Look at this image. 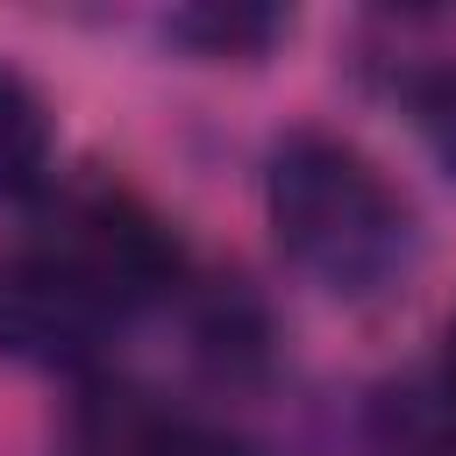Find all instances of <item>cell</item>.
<instances>
[{
	"instance_id": "obj_1",
	"label": "cell",
	"mask_w": 456,
	"mask_h": 456,
	"mask_svg": "<svg viewBox=\"0 0 456 456\" xmlns=\"http://www.w3.org/2000/svg\"><path fill=\"white\" fill-rule=\"evenodd\" d=\"M264 207L278 249L335 299H385L406 285L420 256L413 207L385 185V171L335 135H285L264 171Z\"/></svg>"
},
{
	"instance_id": "obj_4",
	"label": "cell",
	"mask_w": 456,
	"mask_h": 456,
	"mask_svg": "<svg viewBox=\"0 0 456 456\" xmlns=\"http://www.w3.org/2000/svg\"><path fill=\"white\" fill-rule=\"evenodd\" d=\"M43 171H50V114L14 71H0V192H28L43 185Z\"/></svg>"
},
{
	"instance_id": "obj_7",
	"label": "cell",
	"mask_w": 456,
	"mask_h": 456,
	"mask_svg": "<svg viewBox=\"0 0 456 456\" xmlns=\"http://www.w3.org/2000/svg\"><path fill=\"white\" fill-rule=\"evenodd\" d=\"M449 385H456V321H449Z\"/></svg>"
},
{
	"instance_id": "obj_6",
	"label": "cell",
	"mask_w": 456,
	"mask_h": 456,
	"mask_svg": "<svg viewBox=\"0 0 456 456\" xmlns=\"http://www.w3.org/2000/svg\"><path fill=\"white\" fill-rule=\"evenodd\" d=\"M413 107H420V128H428L435 157L456 171V71H435V78L413 93Z\"/></svg>"
},
{
	"instance_id": "obj_3",
	"label": "cell",
	"mask_w": 456,
	"mask_h": 456,
	"mask_svg": "<svg viewBox=\"0 0 456 456\" xmlns=\"http://www.w3.org/2000/svg\"><path fill=\"white\" fill-rule=\"evenodd\" d=\"M107 299H93L50 249L0 264V356L28 370H78L100 356Z\"/></svg>"
},
{
	"instance_id": "obj_2",
	"label": "cell",
	"mask_w": 456,
	"mask_h": 456,
	"mask_svg": "<svg viewBox=\"0 0 456 456\" xmlns=\"http://www.w3.org/2000/svg\"><path fill=\"white\" fill-rule=\"evenodd\" d=\"M50 256H57L93 299H107L114 314L135 306V299L171 292V278H178V242L164 235L157 214H142V207L121 200V192H86V200H71V207H64V235L50 242Z\"/></svg>"
},
{
	"instance_id": "obj_5",
	"label": "cell",
	"mask_w": 456,
	"mask_h": 456,
	"mask_svg": "<svg viewBox=\"0 0 456 456\" xmlns=\"http://www.w3.org/2000/svg\"><path fill=\"white\" fill-rule=\"evenodd\" d=\"M278 28H285V14H271V7H221V0L171 14V36L192 43L200 57H264Z\"/></svg>"
}]
</instances>
